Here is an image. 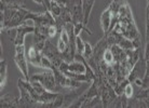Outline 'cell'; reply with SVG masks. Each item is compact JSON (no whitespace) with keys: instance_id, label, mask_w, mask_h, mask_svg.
<instances>
[{"instance_id":"6da1fadb","label":"cell","mask_w":149,"mask_h":108,"mask_svg":"<svg viewBox=\"0 0 149 108\" xmlns=\"http://www.w3.org/2000/svg\"><path fill=\"white\" fill-rule=\"evenodd\" d=\"M28 12L29 10L25 7L1 8V33L4 34L7 30L19 27L25 20Z\"/></svg>"},{"instance_id":"7a4b0ae2","label":"cell","mask_w":149,"mask_h":108,"mask_svg":"<svg viewBox=\"0 0 149 108\" xmlns=\"http://www.w3.org/2000/svg\"><path fill=\"white\" fill-rule=\"evenodd\" d=\"M26 50H25V45H15V54H14V63L19 69L24 76V79H26L27 81H29L30 76L29 71H28V63H27L26 59Z\"/></svg>"},{"instance_id":"3957f363","label":"cell","mask_w":149,"mask_h":108,"mask_svg":"<svg viewBox=\"0 0 149 108\" xmlns=\"http://www.w3.org/2000/svg\"><path fill=\"white\" fill-rule=\"evenodd\" d=\"M29 81L40 82L45 89L49 91H53V92L56 90V86H58L57 81H56L55 75L51 69H45V71L40 72V74H34L33 76H30Z\"/></svg>"},{"instance_id":"277c9868","label":"cell","mask_w":149,"mask_h":108,"mask_svg":"<svg viewBox=\"0 0 149 108\" xmlns=\"http://www.w3.org/2000/svg\"><path fill=\"white\" fill-rule=\"evenodd\" d=\"M17 88L19 91V107H34L37 106V103L33 98L30 94L28 86H27L26 79H19L17 80Z\"/></svg>"},{"instance_id":"5b68a950","label":"cell","mask_w":149,"mask_h":108,"mask_svg":"<svg viewBox=\"0 0 149 108\" xmlns=\"http://www.w3.org/2000/svg\"><path fill=\"white\" fill-rule=\"evenodd\" d=\"M42 53H43V55H45L49 60L52 62V64L54 65L55 68H58L61 64L63 63L64 59H63L62 53L58 51L57 47H55V45L50 41V38H49L48 40H47V42H45V48H43V50H42Z\"/></svg>"},{"instance_id":"8992f818","label":"cell","mask_w":149,"mask_h":108,"mask_svg":"<svg viewBox=\"0 0 149 108\" xmlns=\"http://www.w3.org/2000/svg\"><path fill=\"white\" fill-rule=\"evenodd\" d=\"M53 72H54V75H55L57 84H58V86H61V88L76 90L81 86V84H82L81 81L74 80V79L66 76V75L64 74L63 71H61L58 68H54V69H53Z\"/></svg>"},{"instance_id":"52a82bcc","label":"cell","mask_w":149,"mask_h":108,"mask_svg":"<svg viewBox=\"0 0 149 108\" xmlns=\"http://www.w3.org/2000/svg\"><path fill=\"white\" fill-rule=\"evenodd\" d=\"M35 26H28L25 24H21L19 27L15 28V37L13 39L14 45H25V37L28 34H34Z\"/></svg>"},{"instance_id":"ba28073f","label":"cell","mask_w":149,"mask_h":108,"mask_svg":"<svg viewBox=\"0 0 149 108\" xmlns=\"http://www.w3.org/2000/svg\"><path fill=\"white\" fill-rule=\"evenodd\" d=\"M42 52L39 51L34 45H30L28 53H27V60L28 63H30L35 67L41 68V59H42Z\"/></svg>"},{"instance_id":"9c48e42d","label":"cell","mask_w":149,"mask_h":108,"mask_svg":"<svg viewBox=\"0 0 149 108\" xmlns=\"http://www.w3.org/2000/svg\"><path fill=\"white\" fill-rule=\"evenodd\" d=\"M1 107L11 108V107H19V96H14L12 94L6 93L2 94L0 97Z\"/></svg>"},{"instance_id":"30bf717a","label":"cell","mask_w":149,"mask_h":108,"mask_svg":"<svg viewBox=\"0 0 149 108\" xmlns=\"http://www.w3.org/2000/svg\"><path fill=\"white\" fill-rule=\"evenodd\" d=\"M111 21H112V14L110 8H107L101 16V26L102 29L104 31V34H108L109 30H110V26H111Z\"/></svg>"},{"instance_id":"8fae6325","label":"cell","mask_w":149,"mask_h":108,"mask_svg":"<svg viewBox=\"0 0 149 108\" xmlns=\"http://www.w3.org/2000/svg\"><path fill=\"white\" fill-rule=\"evenodd\" d=\"M94 2H95V0H81L82 11H83V22H84L86 26L89 22V17L91 12H92V9H93Z\"/></svg>"},{"instance_id":"7c38bea8","label":"cell","mask_w":149,"mask_h":108,"mask_svg":"<svg viewBox=\"0 0 149 108\" xmlns=\"http://www.w3.org/2000/svg\"><path fill=\"white\" fill-rule=\"evenodd\" d=\"M8 80V65L6 60L0 61V89L2 90L7 84Z\"/></svg>"},{"instance_id":"4fadbf2b","label":"cell","mask_w":149,"mask_h":108,"mask_svg":"<svg viewBox=\"0 0 149 108\" xmlns=\"http://www.w3.org/2000/svg\"><path fill=\"white\" fill-rule=\"evenodd\" d=\"M1 8L25 7V0H0Z\"/></svg>"},{"instance_id":"5bb4252c","label":"cell","mask_w":149,"mask_h":108,"mask_svg":"<svg viewBox=\"0 0 149 108\" xmlns=\"http://www.w3.org/2000/svg\"><path fill=\"white\" fill-rule=\"evenodd\" d=\"M103 61H104L108 66H111V65L115 64V57H113V54H112L110 48H107L105 50L104 54H103Z\"/></svg>"},{"instance_id":"9a60e30c","label":"cell","mask_w":149,"mask_h":108,"mask_svg":"<svg viewBox=\"0 0 149 108\" xmlns=\"http://www.w3.org/2000/svg\"><path fill=\"white\" fill-rule=\"evenodd\" d=\"M74 42H76V51H77V53L82 55V54H83V51H84V42H86V41L82 40L80 36H76Z\"/></svg>"},{"instance_id":"2e32d148","label":"cell","mask_w":149,"mask_h":108,"mask_svg":"<svg viewBox=\"0 0 149 108\" xmlns=\"http://www.w3.org/2000/svg\"><path fill=\"white\" fill-rule=\"evenodd\" d=\"M82 56L86 60H89L91 57H93V47L90 45L89 42H84V51H83Z\"/></svg>"},{"instance_id":"e0dca14e","label":"cell","mask_w":149,"mask_h":108,"mask_svg":"<svg viewBox=\"0 0 149 108\" xmlns=\"http://www.w3.org/2000/svg\"><path fill=\"white\" fill-rule=\"evenodd\" d=\"M123 94H124V95H125V96H127L129 100L134 96V89H133V86H132V83H131V82L127 83V86H124V91H123Z\"/></svg>"},{"instance_id":"ac0fdd59","label":"cell","mask_w":149,"mask_h":108,"mask_svg":"<svg viewBox=\"0 0 149 108\" xmlns=\"http://www.w3.org/2000/svg\"><path fill=\"white\" fill-rule=\"evenodd\" d=\"M142 88H149V60L146 61V71L143 77V86Z\"/></svg>"},{"instance_id":"d6986e66","label":"cell","mask_w":149,"mask_h":108,"mask_svg":"<svg viewBox=\"0 0 149 108\" xmlns=\"http://www.w3.org/2000/svg\"><path fill=\"white\" fill-rule=\"evenodd\" d=\"M57 33H60V28H58V26L56 25V24H54V25H50L48 28V36L50 39H52V38L56 37V35H57Z\"/></svg>"},{"instance_id":"ffe728a7","label":"cell","mask_w":149,"mask_h":108,"mask_svg":"<svg viewBox=\"0 0 149 108\" xmlns=\"http://www.w3.org/2000/svg\"><path fill=\"white\" fill-rule=\"evenodd\" d=\"M146 41L149 42V9H146Z\"/></svg>"},{"instance_id":"44dd1931","label":"cell","mask_w":149,"mask_h":108,"mask_svg":"<svg viewBox=\"0 0 149 108\" xmlns=\"http://www.w3.org/2000/svg\"><path fill=\"white\" fill-rule=\"evenodd\" d=\"M144 59H145V61L149 60V42H146L145 51H144Z\"/></svg>"},{"instance_id":"7402d4cb","label":"cell","mask_w":149,"mask_h":108,"mask_svg":"<svg viewBox=\"0 0 149 108\" xmlns=\"http://www.w3.org/2000/svg\"><path fill=\"white\" fill-rule=\"evenodd\" d=\"M33 1H35V2H36V3H38V4L43 6V0H33Z\"/></svg>"}]
</instances>
